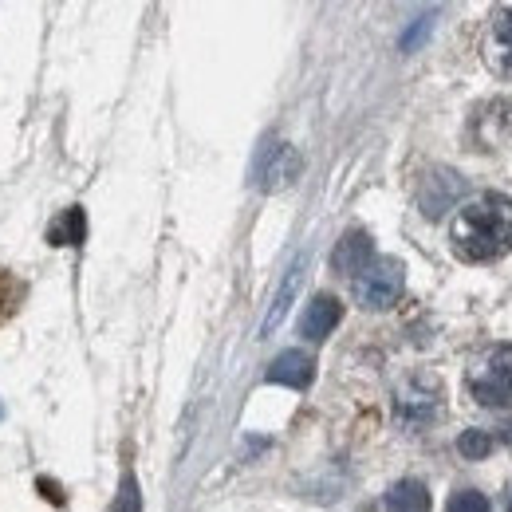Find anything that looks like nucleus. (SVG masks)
Returning <instances> with one entry per match:
<instances>
[{
    "label": "nucleus",
    "mask_w": 512,
    "mask_h": 512,
    "mask_svg": "<svg viewBox=\"0 0 512 512\" xmlns=\"http://www.w3.org/2000/svg\"><path fill=\"white\" fill-rule=\"evenodd\" d=\"M485 60H489V67H493L501 79H512V4H501V8L493 12Z\"/></svg>",
    "instance_id": "39448f33"
},
{
    "label": "nucleus",
    "mask_w": 512,
    "mask_h": 512,
    "mask_svg": "<svg viewBox=\"0 0 512 512\" xmlns=\"http://www.w3.org/2000/svg\"><path fill=\"white\" fill-rule=\"evenodd\" d=\"M512 249V197L485 190L469 197L453 221V253L469 264L497 260Z\"/></svg>",
    "instance_id": "f257e3e1"
},
{
    "label": "nucleus",
    "mask_w": 512,
    "mask_h": 512,
    "mask_svg": "<svg viewBox=\"0 0 512 512\" xmlns=\"http://www.w3.org/2000/svg\"><path fill=\"white\" fill-rule=\"evenodd\" d=\"M426 28H430V20H418V24H414V28H410V32L402 36V48H414V40H418V36H422Z\"/></svg>",
    "instance_id": "f3484780"
},
{
    "label": "nucleus",
    "mask_w": 512,
    "mask_h": 512,
    "mask_svg": "<svg viewBox=\"0 0 512 512\" xmlns=\"http://www.w3.org/2000/svg\"><path fill=\"white\" fill-rule=\"evenodd\" d=\"M469 390L489 410H512V347H497L473 375Z\"/></svg>",
    "instance_id": "7ed1b4c3"
},
{
    "label": "nucleus",
    "mask_w": 512,
    "mask_h": 512,
    "mask_svg": "<svg viewBox=\"0 0 512 512\" xmlns=\"http://www.w3.org/2000/svg\"><path fill=\"white\" fill-rule=\"evenodd\" d=\"M264 379H268V383L292 386V390H304V386L316 379V363H312V355H304V351H284V355L272 359V367H268Z\"/></svg>",
    "instance_id": "9d476101"
},
{
    "label": "nucleus",
    "mask_w": 512,
    "mask_h": 512,
    "mask_svg": "<svg viewBox=\"0 0 512 512\" xmlns=\"http://www.w3.org/2000/svg\"><path fill=\"white\" fill-rule=\"evenodd\" d=\"M0 414H4V406H0Z\"/></svg>",
    "instance_id": "aec40b11"
},
{
    "label": "nucleus",
    "mask_w": 512,
    "mask_h": 512,
    "mask_svg": "<svg viewBox=\"0 0 512 512\" xmlns=\"http://www.w3.org/2000/svg\"><path fill=\"white\" fill-rule=\"evenodd\" d=\"M115 512H142V497H138V481L134 477H123L119 485V501H115Z\"/></svg>",
    "instance_id": "dca6fc26"
},
{
    "label": "nucleus",
    "mask_w": 512,
    "mask_h": 512,
    "mask_svg": "<svg viewBox=\"0 0 512 512\" xmlns=\"http://www.w3.org/2000/svg\"><path fill=\"white\" fill-rule=\"evenodd\" d=\"M300 272H304V260H296V264L288 268V280H284V288L276 292V304H272V312H268V320H264V331H272L276 323L288 316V308H292V296H296V288H300Z\"/></svg>",
    "instance_id": "f8f14e48"
},
{
    "label": "nucleus",
    "mask_w": 512,
    "mask_h": 512,
    "mask_svg": "<svg viewBox=\"0 0 512 512\" xmlns=\"http://www.w3.org/2000/svg\"><path fill=\"white\" fill-rule=\"evenodd\" d=\"M457 193H461V178H457L453 170H434V174H426V182H422L418 205H422V213H426L430 221H438L449 205L457 201Z\"/></svg>",
    "instance_id": "0eeeda50"
},
{
    "label": "nucleus",
    "mask_w": 512,
    "mask_h": 512,
    "mask_svg": "<svg viewBox=\"0 0 512 512\" xmlns=\"http://www.w3.org/2000/svg\"><path fill=\"white\" fill-rule=\"evenodd\" d=\"M300 174V154L288 142H268L256 158V186L264 193L284 190L292 178Z\"/></svg>",
    "instance_id": "20e7f679"
},
{
    "label": "nucleus",
    "mask_w": 512,
    "mask_h": 512,
    "mask_svg": "<svg viewBox=\"0 0 512 512\" xmlns=\"http://www.w3.org/2000/svg\"><path fill=\"white\" fill-rule=\"evenodd\" d=\"M446 512H489V501H485L481 493H473V489H457V493L449 497Z\"/></svg>",
    "instance_id": "2eb2a0df"
},
{
    "label": "nucleus",
    "mask_w": 512,
    "mask_h": 512,
    "mask_svg": "<svg viewBox=\"0 0 512 512\" xmlns=\"http://www.w3.org/2000/svg\"><path fill=\"white\" fill-rule=\"evenodd\" d=\"M339 320H343V304H339L335 296L320 292V296H312V304H308L304 316H300V335L312 339V343H320V339H327V335L335 331Z\"/></svg>",
    "instance_id": "6e6552de"
},
{
    "label": "nucleus",
    "mask_w": 512,
    "mask_h": 512,
    "mask_svg": "<svg viewBox=\"0 0 512 512\" xmlns=\"http://www.w3.org/2000/svg\"><path fill=\"white\" fill-rule=\"evenodd\" d=\"M371 260H375V241H371V233H363V229H351V233L335 245V253H331L335 272H347V276H359Z\"/></svg>",
    "instance_id": "1a4fd4ad"
},
{
    "label": "nucleus",
    "mask_w": 512,
    "mask_h": 512,
    "mask_svg": "<svg viewBox=\"0 0 512 512\" xmlns=\"http://www.w3.org/2000/svg\"><path fill=\"white\" fill-rule=\"evenodd\" d=\"M83 233H87V221H83V209L75 205V209H67L64 229H60V225L52 229V245H79Z\"/></svg>",
    "instance_id": "ddd939ff"
},
{
    "label": "nucleus",
    "mask_w": 512,
    "mask_h": 512,
    "mask_svg": "<svg viewBox=\"0 0 512 512\" xmlns=\"http://www.w3.org/2000/svg\"><path fill=\"white\" fill-rule=\"evenodd\" d=\"M40 493H48V497H52L56 505H64V497H60V489H56L52 481H40Z\"/></svg>",
    "instance_id": "a211bd4d"
},
{
    "label": "nucleus",
    "mask_w": 512,
    "mask_h": 512,
    "mask_svg": "<svg viewBox=\"0 0 512 512\" xmlns=\"http://www.w3.org/2000/svg\"><path fill=\"white\" fill-rule=\"evenodd\" d=\"M457 449H461L469 461H481V457H489V449H493V438H489L485 430H465V434L457 438Z\"/></svg>",
    "instance_id": "4468645a"
},
{
    "label": "nucleus",
    "mask_w": 512,
    "mask_h": 512,
    "mask_svg": "<svg viewBox=\"0 0 512 512\" xmlns=\"http://www.w3.org/2000/svg\"><path fill=\"white\" fill-rule=\"evenodd\" d=\"M386 512H430V489L422 481H398V485H390Z\"/></svg>",
    "instance_id": "9b49d317"
},
{
    "label": "nucleus",
    "mask_w": 512,
    "mask_h": 512,
    "mask_svg": "<svg viewBox=\"0 0 512 512\" xmlns=\"http://www.w3.org/2000/svg\"><path fill=\"white\" fill-rule=\"evenodd\" d=\"M438 410H442V402H438V386L410 383L398 390V418H402L406 426H426V422L438 418Z\"/></svg>",
    "instance_id": "423d86ee"
},
{
    "label": "nucleus",
    "mask_w": 512,
    "mask_h": 512,
    "mask_svg": "<svg viewBox=\"0 0 512 512\" xmlns=\"http://www.w3.org/2000/svg\"><path fill=\"white\" fill-rule=\"evenodd\" d=\"M402 284H406V272H402L398 260H390V256L371 260V264L355 276V300H359L367 312H386V308L398 304Z\"/></svg>",
    "instance_id": "f03ea898"
},
{
    "label": "nucleus",
    "mask_w": 512,
    "mask_h": 512,
    "mask_svg": "<svg viewBox=\"0 0 512 512\" xmlns=\"http://www.w3.org/2000/svg\"><path fill=\"white\" fill-rule=\"evenodd\" d=\"M509 512H512V501H509Z\"/></svg>",
    "instance_id": "6ab92c4d"
}]
</instances>
